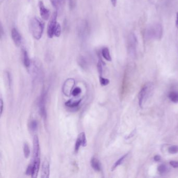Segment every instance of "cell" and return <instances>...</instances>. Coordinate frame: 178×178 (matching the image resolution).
<instances>
[{
  "label": "cell",
  "instance_id": "obj_32",
  "mask_svg": "<svg viewBox=\"0 0 178 178\" xmlns=\"http://www.w3.org/2000/svg\"><path fill=\"white\" fill-rule=\"evenodd\" d=\"M170 165H171L172 167L175 168H178V161H171L170 162Z\"/></svg>",
  "mask_w": 178,
  "mask_h": 178
},
{
  "label": "cell",
  "instance_id": "obj_4",
  "mask_svg": "<svg viewBox=\"0 0 178 178\" xmlns=\"http://www.w3.org/2000/svg\"><path fill=\"white\" fill-rule=\"evenodd\" d=\"M150 84H146L143 87L141 90L139 91V95H138V98H139V107L143 108V105L146 99H147L149 94L151 93V87Z\"/></svg>",
  "mask_w": 178,
  "mask_h": 178
},
{
  "label": "cell",
  "instance_id": "obj_18",
  "mask_svg": "<svg viewBox=\"0 0 178 178\" xmlns=\"http://www.w3.org/2000/svg\"><path fill=\"white\" fill-rule=\"evenodd\" d=\"M81 101V99L77 100L71 99V100H68V101H66L65 105L66 107L74 108V107H77L80 105Z\"/></svg>",
  "mask_w": 178,
  "mask_h": 178
},
{
  "label": "cell",
  "instance_id": "obj_27",
  "mask_svg": "<svg viewBox=\"0 0 178 178\" xmlns=\"http://www.w3.org/2000/svg\"><path fill=\"white\" fill-rule=\"evenodd\" d=\"M99 80H100V83L101 84V85L103 86H107V85H108L109 83H110V81L107 79V78H104L102 77V76H100V77H99Z\"/></svg>",
  "mask_w": 178,
  "mask_h": 178
},
{
  "label": "cell",
  "instance_id": "obj_38",
  "mask_svg": "<svg viewBox=\"0 0 178 178\" xmlns=\"http://www.w3.org/2000/svg\"><path fill=\"white\" fill-rule=\"evenodd\" d=\"M111 2L112 3V5L114 6H115L117 5V0H111Z\"/></svg>",
  "mask_w": 178,
  "mask_h": 178
},
{
  "label": "cell",
  "instance_id": "obj_9",
  "mask_svg": "<svg viewBox=\"0 0 178 178\" xmlns=\"http://www.w3.org/2000/svg\"><path fill=\"white\" fill-rule=\"evenodd\" d=\"M78 31V34L81 37L84 38L87 36L89 31V27L88 23L86 21H84L81 23L79 26Z\"/></svg>",
  "mask_w": 178,
  "mask_h": 178
},
{
  "label": "cell",
  "instance_id": "obj_15",
  "mask_svg": "<svg viewBox=\"0 0 178 178\" xmlns=\"http://www.w3.org/2000/svg\"><path fill=\"white\" fill-rule=\"evenodd\" d=\"M91 166L92 168L96 172H100L101 170V166L100 162L97 158L93 157L91 160Z\"/></svg>",
  "mask_w": 178,
  "mask_h": 178
},
{
  "label": "cell",
  "instance_id": "obj_34",
  "mask_svg": "<svg viewBox=\"0 0 178 178\" xmlns=\"http://www.w3.org/2000/svg\"><path fill=\"white\" fill-rule=\"evenodd\" d=\"M7 77L8 79V83H9V86L10 87L11 85V81H12V78L10 77V75L9 72H7Z\"/></svg>",
  "mask_w": 178,
  "mask_h": 178
},
{
  "label": "cell",
  "instance_id": "obj_14",
  "mask_svg": "<svg viewBox=\"0 0 178 178\" xmlns=\"http://www.w3.org/2000/svg\"><path fill=\"white\" fill-rule=\"evenodd\" d=\"M77 63L79 66L83 70H87L88 68V62L85 57L80 56L77 58Z\"/></svg>",
  "mask_w": 178,
  "mask_h": 178
},
{
  "label": "cell",
  "instance_id": "obj_28",
  "mask_svg": "<svg viewBox=\"0 0 178 178\" xmlns=\"http://www.w3.org/2000/svg\"><path fill=\"white\" fill-rule=\"evenodd\" d=\"M81 88H80V87H76L72 91V95H73V96L76 97V96H77L78 95H80V93H81Z\"/></svg>",
  "mask_w": 178,
  "mask_h": 178
},
{
  "label": "cell",
  "instance_id": "obj_5",
  "mask_svg": "<svg viewBox=\"0 0 178 178\" xmlns=\"http://www.w3.org/2000/svg\"><path fill=\"white\" fill-rule=\"evenodd\" d=\"M57 16H58V11L53 12L51 17H50L49 22L48 25L47 35L48 37L50 38H52L54 36V30L57 25L56 23Z\"/></svg>",
  "mask_w": 178,
  "mask_h": 178
},
{
  "label": "cell",
  "instance_id": "obj_24",
  "mask_svg": "<svg viewBox=\"0 0 178 178\" xmlns=\"http://www.w3.org/2000/svg\"><path fill=\"white\" fill-rule=\"evenodd\" d=\"M29 128L31 131L35 132L37 130L38 123L36 120H32L29 123Z\"/></svg>",
  "mask_w": 178,
  "mask_h": 178
},
{
  "label": "cell",
  "instance_id": "obj_26",
  "mask_svg": "<svg viewBox=\"0 0 178 178\" xmlns=\"http://www.w3.org/2000/svg\"><path fill=\"white\" fill-rule=\"evenodd\" d=\"M168 152L171 154H176L178 153V146L172 145L168 148Z\"/></svg>",
  "mask_w": 178,
  "mask_h": 178
},
{
  "label": "cell",
  "instance_id": "obj_37",
  "mask_svg": "<svg viewBox=\"0 0 178 178\" xmlns=\"http://www.w3.org/2000/svg\"><path fill=\"white\" fill-rule=\"evenodd\" d=\"M176 28L178 29V11L176 12Z\"/></svg>",
  "mask_w": 178,
  "mask_h": 178
},
{
  "label": "cell",
  "instance_id": "obj_3",
  "mask_svg": "<svg viewBox=\"0 0 178 178\" xmlns=\"http://www.w3.org/2000/svg\"><path fill=\"white\" fill-rule=\"evenodd\" d=\"M32 163L35 166H40V149L39 139L37 135L34 136L33 139V160Z\"/></svg>",
  "mask_w": 178,
  "mask_h": 178
},
{
  "label": "cell",
  "instance_id": "obj_1",
  "mask_svg": "<svg viewBox=\"0 0 178 178\" xmlns=\"http://www.w3.org/2000/svg\"><path fill=\"white\" fill-rule=\"evenodd\" d=\"M44 23L37 17H33L30 20L29 31L32 37L36 40L40 39L44 31Z\"/></svg>",
  "mask_w": 178,
  "mask_h": 178
},
{
  "label": "cell",
  "instance_id": "obj_30",
  "mask_svg": "<svg viewBox=\"0 0 178 178\" xmlns=\"http://www.w3.org/2000/svg\"><path fill=\"white\" fill-rule=\"evenodd\" d=\"M102 61H98V62L97 63V69H98V71L99 74H100V76H101L102 74Z\"/></svg>",
  "mask_w": 178,
  "mask_h": 178
},
{
  "label": "cell",
  "instance_id": "obj_19",
  "mask_svg": "<svg viewBox=\"0 0 178 178\" xmlns=\"http://www.w3.org/2000/svg\"><path fill=\"white\" fill-rule=\"evenodd\" d=\"M168 97L170 100L174 103L178 102V92L172 91L170 92L168 95Z\"/></svg>",
  "mask_w": 178,
  "mask_h": 178
},
{
  "label": "cell",
  "instance_id": "obj_31",
  "mask_svg": "<svg viewBox=\"0 0 178 178\" xmlns=\"http://www.w3.org/2000/svg\"><path fill=\"white\" fill-rule=\"evenodd\" d=\"M32 172V165L31 164L28 166L27 167V170H26V173L27 175H31Z\"/></svg>",
  "mask_w": 178,
  "mask_h": 178
},
{
  "label": "cell",
  "instance_id": "obj_39",
  "mask_svg": "<svg viewBox=\"0 0 178 178\" xmlns=\"http://www.w3.org/2000/svg\"><path fill=\"white\" fill-rule=\"evenodd\" d=\"M135 132V131H133V132H132L131 133V134H130V135H129V136L127 137V139H130V138H131V136H132V137L134 135V133H135V132Z\"/></svg>",
  "mask_w": 178,
  "mask_h": 178
},
{
  "label": "cell",
  "instance_id": "obj_7",
  "mask_svg": "<svg viewBox=\"0 0 178 178\" xmlns=\"http://www.w3.org/2000/svg\"><path fill=\"white\" fill-rule=\"evenodd\" d=\"M75 84V81L73 78H68L65 81L62 87V92L65 96H70L72 95L73 88Z\"/></svg>",
  "mask_w": 178,
  "mask_h": 178
},
{
  "label": "cell",
  "instance_id": "obj_29",
  "mask_svg": "<svg viewBox=\"0 0 178 178\" xmlns=\"http://www.w3.org/2000/svg\"><path fill=\"white\" fill-rule=\"evenodd\" d=\"M81 146V142L80 141V139L77 138L76 143H75V153H77L78 152L79 149H80V147Z\"/></svg>",
  "mask_w": 178,
  "mask_h": 178
},
{
  "label": "cell",
  "instance_id": "obj_12",
  "mask_svg": "<svg viewBox=\"0 0 178 178\" xmlns=\"http://www.w3.org/2000/svg\"><path fill=\"white\" fill-rule=\"evenodd\" d=\"M50 174L49 163L47 160H44L41 168V178H48Z\"/></svg>",
  "mask_w": 178,
  "mask_h": 178
},
{
  "label": "cell",
  "instance_id": "obj_20",
  "mask_svg": "<svg viewBox=\"0 0 178 178\" xmlns=\"http://www.w3.org/2000/svg\"><path fill=\"white\" fill-rule=\"evenodd\" d=\"M127 155H128V154H126L123 156H122L120 159L118 160L117 161L114 163V164L113 165V166L112 167V171H114V170H115L116 168H117L120 165L122 164L125 159L126 158Z\"/></svg>",
  "mask_w": 178,
  "mask_h": 178
},
{
  "label": "cell",
  "instance_id": "obj_13",
  "mask_svg": "<svg viewBox=\"0 0 178 178\" xmlns=\"http://www.w3.org/2000/svg\"><path fill=\"white\" fill-rule=\"evenodd\" d=\"M50 1L53 7L56 9V11L61 10L64 6L65 0H50Z\"/></svg>",
  "mask_w": 178,
  "mask_h": 178
},
{
  "label": "cell",
  "instance_id": "obj_33",
  "mask_svg": "<svg viewBox=\"0 0 178 178\" xmlns=\"http://www.w3.org/2000/svg\"><path fill=\"white\" fill-rule=\"evenodd\" d=\"M75 2L74 0H69V6H70V9H72L74 8L75 6Z\"/></svg>",
  "mask_w": 178,
  "mask_h": 178
},
{
  "label": "cell",
  "instance_id": "obj_35",
  "mask_svg": "<svg viewBox=\"0 0 178 178\" xmlns=\"http://www.w3.org/2000/svg\"><path fill=\"white\" fill-rule=\"evenodd\" d=\"M0 104H1V115H2L3 111V101L2 99V97H1V101H0Z\"/></svg>",
  "mask_w": 178,
  "mask_h": 178
},
{
  "label": "cell",
  "instance_id": "obj_23",
  "mask_svg": "<svg viewBox=\"0 0 178 178\" xmlns=\"http://www.w3.org/2000/svg\"><path fill=\"white\" fill-rule=\"evenodd\" d=\"M157 170L159 173L160 174H165V173H167V172H168V167H167L166 165H164V164L159 165L157 168Z\"/></svg>",
  "mask_w": 178,
  "mask_h": 178
},
{
  "label": "cell",
  "instance_id": "obj_6",
  "mask_svg": "<svg viewBox=\"0 0 178 178\" xmlns=\"http://www.w3.org/2000/svg\"><path fill=\"white\" fill-rule=\"evenodd\" d=\"M46 93L43 92L39 99L38 107L39 114L44 120L47 119V111L46 109Z\"/></svg>",
  "mask_w": 178,
  "mask_h": 178
},
{
  "label": "cell",
  "instance_id": "obj_11",
  "mask_svg": "<svg viewBox=\"0 0 178 178\" xmlns=\"http://www.w3.org/2000/svg\"><path fill=\"white\" fill-rule=\"evenodd\" d=\"M136 43L137 41L135 36L133 34L131 35L129 38V46H128V49L131 54H134L135 52Z\"/></svg>",
  "mask_w": 178,
  "mask_h": 178
},
{
  "label": "cell",
  "instance_id": "obj_36",
  "mask_svg": "<svg viewBox=\"0 0 178 178\" xmlns=\"http://www.w3.org/2000/svg\"><path fill=\"white\" fill-rule=\"evenodd\" d=\"M154 160L155 161H159L161 160V157L159 155H156L154 157Z\"/></svg>",
  "mask_w": 178,
  "mask_h": 178
},
{
  "label": "cell",
  "instance_id": "obj_16",
  "mask_svg": "<svg viewBox=\"0 0 178 178\" xmlns=\"http://www.w3.org/2000/svg\"><path fill=\"white\" fill-rule=\"evenodd\" d=\"M23 61H24V65L26 68H29L31 65V60L29 59V56L27 51L24 50L23 51Z\"/></svg>",
  "mask_w": 178,
  "mask_h": 178
},
{
  "label": "cell",
  "instance_id": "obj_17",
  "mask_svg": "<svg viewBox=\"0 0 178 178\" xmlns=\"http://www.w3.org/2000/svg\"><path fill=\"white\" fill-rule=\"evenodd\" d=\"M101 54L105 59L108 61H111L112 59L111 56L110 51L108 48L107 47H105L102 49Z\"/></svg>",
  "mask_w": 178,
  "mask_h": 178
},
{
  "label": "cell",
  "instance_id": "obj_22",
  "mask_svg": "<svg viewBox=\"0 0 178 178\" xmlns=\"http://www.w3.org/2000/svg\"><path fill=\"white\" fill-rule=\"evenodd\" d=\"M23 151H24V154L25 157L26 158H28L30 155V148H29L28 145L26 143H25L23 146Z\"/></svg>",
  "mask_w": 178,
  "mask_h": 178
},
{
  "label": "cell",
  "instance_id": "obj_25",
  "mask_svg": "<svg viewBox=\"0 0 178 178\" xmlns=\"http://www.w3.org/2000/svg\"><path fill=\"white\" fill-rule=\"evenodd\" d=\"M62 29H61V26L60 24H57L56 27L54 30V36L56 37H59L61 34Z\"/></svg>",
  "mask_w": 178,
  "mask_h": 178
},
{
  "label": "cell",
  "instance_id": "obj_10",
  "mask_svg": "<svg viewBox=\"0 0 178 178\" xmlns=\"http://www.w3.org/2000/svg\"><path fill=\"white\" fill-rule=\"evenodd\" d=\"M11 35H12V39L15 44V46L17 47L20 46L22 42V38L19 31H17L15 28H13L12 29Z\"/></svg>",
  "mask_w": 178,
  "mask_h": 178
},
{
  "label": "cell",
  "instance_id": "obj_21",
  "mask_svg": "<svg viewBox=\"0 0 178 178\" xmlns=\"http://www.w3.org/2000/svg\"><path fill=\"white\" fill-rule=\"evenodd\" d=\"M78 138L81 142V146H84V147L86 146V138L85 133L81 132V133H80V135H78Z\"/></svg>",
  "mask_w": 178,
  "mask_h": 178
},
{
  "label": "cell",
  "instance_id": "obj_8",
  "mask_svg": "<svg viewBox=\"0 0 178 178\" xmlns=\"http://www.w3.org/2000/svg\"><path fill=\"white\" fill-rule=\"evenodd\" d=\"M39 10L41 18L44 20H47L49 19L50 12V10L46 8L44 6L43 2V1H40L39 2Z\"/></svg>",
  "mask_w": 178,
  "mask_h": 178
},
{
  "label": "cell",
  "instance_id": "obj_2",
  "mask_svg": "<svg viewBox=\"0 0 178 178\" xmlns=\"http://www.w3.org/2000/svg\"><path fill=\"white\" fill-rule=\"evenodd\" d=\"M162 35L163 28L160 24H154L146 29V36L148 39H160Z\"/></svg>",
  "mask_w": 178,
  "mask_h": 178
}]
</instances>
